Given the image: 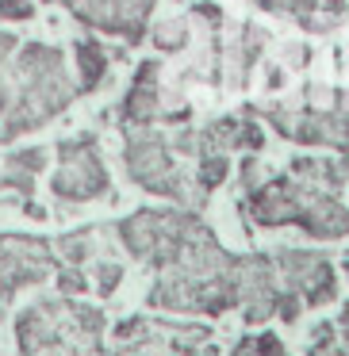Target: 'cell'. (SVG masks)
Returning <instances> with one entry per match:
<instances>
[{
	"label": "cell",
	"mask_w": 349,
	"mask_h": 356,
	"mask_svg": "<svg viewBox=\"0 0 349 356\" xmlns=\"http://www.w3.org/2000/svg\"><path fill=\"white\" fill-rule=\"evenodd\" d=\"M65 8L81 19L85 27L119 35L134 47L146 35V19L154 12V0H62Z\"/></svg>",
	"instance_id": "10"
},
{
	"label": "cell",
	"mask_w": 349,
	"mask_h": 356,
	"mask_svg": "<svg viewBox=\"0 0 349 356\" xmlns=\"http://www.w3.org/2000/svg\"><path fill=\"white\" fill-rule=\"evenodd\" d=\"M238 253L219 245L211 226H203L180 257L150 287V307L180 314H226L238 307Z\"/></svg>",
	"instance_id": "1"
},
{
	"label": "cell",
	"mask_w": 349,
	"mask_h": 356,
	"mask_svg": "<svg viewBox=\"0 0 349 356\" xmlns=\"http://www.w3.org/2000/svg\"><path fill=\"white\" fill-rule=\"evenodd\" d=\"M119 280H123V268H119L116 261H104V264H96V291L108 299L111 291L119 287Z\"/></svg>",
	"instance_id": "23"
},
{
	"label": "cell",
	"mask_w": 349,
	"mask_h": 356,
	"mask_svg": "<svg viewBox=\"0 0 349 356\" xmlns=\"http://www.w3.org/2000/svg\"><path fill=\"white\" fill-rule=\"evenodd\" d=\"M50 268H54L50 241L0 234V299H12L24 284H39Z\"/></svg>",
	"instance_id": "9"
},
{
	"label": "cell",
	"mask_w": 349,
	"mask_h": 356,
	"mask_svg": "<svg viewBox=\"0 0 349 356\" xmlns=\"http://www.w3.org/2000/svg\"><path fill=\"white\" fill-rule=\"evenodd\" d=\"M341 272H346V280H349V257H346V261H341Z\"/></svg>",
	"instance_id": "26"
},
{
	"label": "cell",
	"mask_w": 349,
	"mask_h": 356,
	"mask_svg": "<svg viewBox=\"0 0 349 356\" xmlns=\"http://www.w3.org/2000/svg\"><path fill=\"white\" fill-rule=\"evenodd\" d=\"M288 172L300 180H311V184H323L330 192H341V184H349V154L341 157H318V154H295Z\"/></svg>",
	"instance_id": "13"
},
{
	"label": "cell",
	"mask_w": 349,
	"mask_h": 356,
	"mask_svg": "<svg viewBox=\"0 0 349 356\" xmlns=\"http://www.w3.org/2000/svg\"><path fill=\"white\" fill-rule=\"evenodd\" d=\"M42 165H47V149H20V154H8V165H4L0 184L31 195V177L42 169Z\"/></svg>",
	"instance_id": "16"
},
{
	"label": "cell",
	"mask_w": 349,
	"mask_h": 356,
	"mask_svg": "<svg viewBox=\"0 0 349 356\" xmlns=\"http://www.w3.org/2000/svg\"><path fill=\"white\" fill-rule=\"evenodd\" d=\"M249 115L265 119L280 138L295 146H323L349 154V111L341 108H284V104H249Z\"/></svg>",
	"instance_id": "6"
},
{
	"label": "cell",
	"mask_w": 349,
	"mask_h": 356,
	"mask_svg": "<svg viewBox=\"0 0 349 356\" xmlns=\"http://www.w3.org/2000/svg\"><path fill=\"white\" fill-rule=\"evenodd\" d=\"M123 161L131 180L142 188V192H154L165 195L173 203H192V188H188L185 172L177 165V149L165 134L146 131V127H134L127 134V146H123Z\"/></svg>",
	"instance_id": "5"
},
{
	"label": "cell",
	"mask_w": 349,
	"mask_h": 356,
	"mask_svg": "<svg viewBox=\"0 0 349 356\" xmlns=\"http://www.w3.org/2000/svg\"><path fill=\"white\" fill-rule=\"evenodd\" d=\"M77 92H73L70 77L62 70V54L54 47H42V42L24 47V54L16 62V92L8 96V108H4L0 138H20V134L42 127Z\"/></svg>",
	"instance_id": "3"
},
{
	"label": "cell",
	"mask_w": 349,
	"mask_h": 356,
	"mask_svg": "<svg viewBox=\"0 0 349 356\" xmlns=\"http://www.w3.org/2000/svg\"><path fill=\"white\" fill-rule=\"evenodd\" d=\"M272 264H277L280 287L300 295L303 307H330L338 299V268L330 264V257L315 249L284 245L272 253Z\"/></svg>",
	"instance_id": "7"
},
{
	"label": "cell",
	"mask_w": 349,
	"mask_h": 356,
	"mask_svg": "<svg viewBox=\"0 0 349 356\" xmlns=\"http://www.w3.org/2000/svg\"><path fill=\"white\" fill-rule=\"evenodd\" d=\"M242 215L265 230L300 226L315 241L349 238V207L338 200V192L300 180L292 172H280V177L269 172L257 188L242 192Z\"/></svg>",
	"instance_id": "2"
},
{
	"label": "cell",
	"mask_w": 349,
	"mask_h": 356,
	"mask_svg": "<svg viewBox=\"0 0 349 356\" xmlns=\"http://www.w3.org/2000/svg\"><path fill=\"white\" fill-rule=\"evenodd\" d=\"M265 47H269V35L261 27H254V24L242 27V50H238V85L242 88L249 85V73H254V65H257Z\"/></svg>",
	"instance_id": "18"
},
{
	"label": "cell",
	"mask_w": 349,
	"mask_h": 356,
	"mask_svg": "<svg viewBox=\"0 0 349 356\" xmlns=\"http://www.w3.org/2000/svg\"><path fill=\"white\" fill-rule=\"evenodd\" d=\"M58 157H62V165H58L54 180H50V188H54L58 200L88 203V200L108 195V169H104L100 154H96V142L88 138V134L62 142Z\"/></svg>",
	"instance_id": "8"
},
{
	"label": "cell",
	"mask_w": 349,
	"mask_h": 356,
	"mask_svg": "<svg viewBox=\"0 0 349 356\" xmlns=\"http://www.w3.org/2000/svg\"><path fill=\"white\" fill-rule=\"evenodd\" d=\"M307 356H349V307H341L338 322H318L315 325Z\"/></svg>",
	"instance_id": "14"
},
{
	"label": "cell",
	"mask_w": 349,
	"mask_h": 356,
	"mask_svg": "<svg viewBox=\"0 0 349 356\" xmlns=\"http://www.w3.org/2000/svg\"><path fill=\"white\" fill-rule=\"evenodd\" d=\"M231 356H288V348L277 333H246L231 348Z\"/></svg>",
	"instance_id": "20"
},
{
	"label": "cell",
	"mask_w": 349,
	"mask_h": 356,
	"mask_svg": "<svg viewBox=\"0 0 349 356\" xmlns=\"http://www.w3.org/2000/svg\"><path fill=\"white\" fill-rule=\"evenodd\" d=\"M277 299H280V276L272 253H246L238 261V307L249 325H261L277 318Z\"/></svg>",
	"instance_id": "11"
},
{
	"label": "cell",
	"mask_w": 349,
	"mask_h": 356,
	"mask_svg": "<svg viewBox=\"0 0 349 356\" xmlns=\"http://www.w3.org/2000/svg\"><path fill=\"white\" fill-rule=\"evenodd\" d=\"M346 16H349V4H346V0H318L315 16H311L307 24H303V31L326 35V31H334V27L346 24Z\"/></svg>",
	"instance_id": "19"
},
{
	"label": "cell",
	"mask_w": 349,
	"mask_h": 356,
	"mask_svg": "<svg viewBox=\"0 0 349 356\" xmlns=\"http://www.w3.org/2000/svg\"><path fill=\"white\" fill-rule=\"evenodd\" d=\"M226 172H231V154H200V157H196L192 207H203V203H208V195L226 180Z\"/></svg>",
	"instance_id": "15"
},
{
	"label": "cell",
	"mask_w": 349,
	"mask_h": 356,
	"mask_svg": "<svg viewBox=\"0 0 349 356\" xmlns=\"http://www.w3.org/2000/svg\"><path fill=\"white\" fill-rule=\"evenodd\" d=\"M157 73H162V62H142L139 73L131 81V92L123 96V108L119 115L127 119V127H150L157 115V104H162V88H157Z\"/></svg>",
	"instance_id": "12"
},
{
	"label": "cell",
	"mask_w": 349,
	"mask_h": 356,
	"mask_svg": "<svg viewBox=\"0 0 349 356\" xmlns=\"http://www.w3.org/2000/svg\"><path fill=\"white\" fill-rule=\"evenodd\" d=\"M0 16L4 19H31L35 4L31 0H0Z\"/></svg>",
	"instance_id": "24"
},
{
	"label": "cell",
	"mask_w": 349,
	"mask_h": 356,
	"mask_svg": "<svg viewBox=\"0 0 349 356\" xmlns=\"http://www.w3.org/2000/svg\"><path fill=\"white\" fill-rule=\"evenodd\" d=\"M203 218L196 211H154V207H142L134 211L131 218L116 226L123 245L131 249L139 261H146L150 268L165 272L173 261L180 257V249L203 230Z\"/></svg>",
	"instance_id": "4"
},
{
	"label": "cell",
	"mask_w": 349,
	"mask_h": 356,
	"mask_svg": "<svg viewBox=\"0 0 349 356\" xmlns=\"http://www.w3.org/2000/svg\"><path fill=\"white\" fill-rule=\"evenodd\" d=\"M257 8L269 12V16H284V19H295V24H307L315 16L318 0H257Z\"/></svg>",
	"instance_id": "21"
},
{
	"label": "cell",
	"mask_w": 349,
	"mask_h": 356,
	"mask_svg": "<svg viewBox=\"0 0 349 356\" xmlns=\"http://www.w3.org/2000/svg\"><path fill=\"white\" fill-rule=\"evenodd\" d=\"M77 70H81V92H93L108 73V54L96 39H77Z\"/></svg>",
	"instance_id": "17"
},
{
	"label": "cell",
	"mask_w": 349,
	"mask_h": 356,
	"mask_svg": "<svg viewBox=\"0 0 349 356\" xmlns=\"http://www.w3.org/2000/svg\"><path fill=\"white\" fill-rule=\"evenodd\" d=\"M185 42H188V31L180 19H169V24L154 27V47L162 54H177V50H185Z\"/></svg>",
	"instance_id": "22"
},
{
	"label": "cell",
	"mask_w": 349,
	"mask_h": 356,
	"mask_svg": "<svg viewBox=\"0 0 349 356\" xmlns=\"http://www.w3.org/2000/svg\"><path fill=\"white\" fill-rule=\"evenodd\" d=\"M280 85H284V73H280V70H269V88H280Z\"/></svg>",
	"instance_id": "25"
}]
</instances>
